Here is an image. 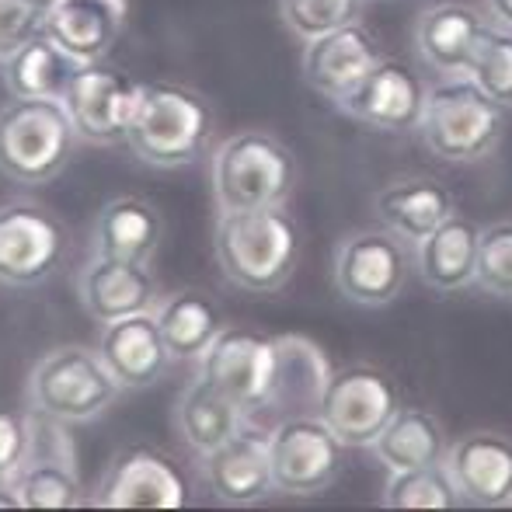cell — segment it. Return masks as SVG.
<instances>
[{"label":"cell","mask_w":512,"mask_h":512,"mask_svg":"<svg viewBox=\"0 0 512 512\" xmlns=\"http://www.w3.org/2000/svg\"><path fill=\"white\" fill-rule=\"evenodd\" d=\"M185 502L189 481L175 457L150 443L122 446L88 495V506L98 509H182Z\"/></svg>","instance_id":"obj_11"},{"label":"cell","mask_w":512,"mask_h":512,"mask_svg":"<svg viewBox=\"0 0 512 512\" xmlns=\"http://www.w3.org/2000/svg\"><path fill=\"white\" fill-rule=\"evenodd\" d=\"M49 0H0V63L42 35Z\"/></svg>","instance_id":"obj_35"},{"label":"cell","mask_w":512,"mask_h":512,"mask_svg":"<svg viewBox=\"0 0 512 512\" xmlns=\"http://www.w3.org/2000/svg\"><path fill=\"white\" fill-rule=\"evenodd\" d=\"M478 248L481 227L467 213L453 209L429 237H422L415 244L418 276L439 297L467 290V286H474V276H478Z\"/></svg>","instance_id":"obj_23"},{"label":"cell","mask_w":512,"mask_h":512,"mask_svg":"<svg viewBox=\"0 0 512 512\" xmlns=\"http://www.w3.org/2000/svg\"><path fill=\"white\" fill-rule=\"evenodd\" d=\"M453 209H457L453 192L439 178L429 175L394 178V182H387L373 196V216H377V223L408 244H418L422 237H429Z\"/></svg>","instance_id":"obj_24"},{"label":"cell","mask_w":512,"mask_h":512,"mask_svg":"<svg viewBox=\"0 0 512 512\" xmlns=\"http://www.w3.org/2000/svg\"><path fill=\"white\" fill-rule=\"evenodd\" d=\"M474 286H481L488 297L512 300V220L492 223V227L481 230Z\"/></svg>","instance_id":"obj_34"},{"label":"cell","mask_w":512,"mask_h":512,"mask_svg":"<svg viewBox=\"0 0 512 512\" xmlns=\"http://www.w3.org/2000/svg\"><path fill=\"white\" fill-rule=\"evenodd\" d=\"M485 14L502 28H512V0H485Z\"/></svg>","instance_id":"obj_37"},{"label":"cell","mask_w":512,"mask_h":512,"mask_svg":"<svg viewBox=\"0 0 512 512\" xmlns=\"http://www.w3.org/2000/svg\"><path fill=\"white\" fill-rule=\"evenodd\" d=\"M446 450H450L446 425L439 422L436 411L418 405H401L384 425V432L373 439V453L387 471L446 464Z\"/></svg>","instance_id":"obj_27"},{"label":"cell","mask_w":512,"mask_h":512,"mask_svg":"<svg viewBox=\"0 0 512 512\" xmlns=\"http://www.w3.org/2000/svg\"><path fill=\"white\" fill-rule=\"evenodd\" d=\"M244 422H248V415H244L220 387L209 384L203 373H199L196 380H189L175 401V429H178V436L185 439V446H189L192 453H199V457L216 450V446L234 436Z\"/></svg>","instance_id":"obj_29"},{"label":"cell","mask_w":512,"mask_h":512,"mask_svg":"<svg viewBox=\"0 0 512 512\" xmlns=\"http://www.w3.org/2000/svg\"><path fill=\"white\" fill-rule=\"evenodd\" d=\"M77 70L81 63L67 49L56 46L46 32L35 35L32 42H25L18 53L0 63L4 88L11 91V98H53V102H63Z\"/></svg>","instance_id":"obj_30"},{"label":"cell","mask_w":512,"mask_h":512,"mask_svg":"<svg viewBox=\"0 0 512 512\" xmlns=\"http://www.w3.org/2000/svg\"><path fill=\"white\" fill-rule=\"evenodd\" d=\"M70 230L49 206L35 199L0 203V283L39 286L63 269Z\"/></svg>","instance_id":"obj_7"},{"label":"cell","mask_w":512,"mask_h":512,"mask_svg":"<svg viewBox=\"0 0 512 512\" xmlns=\"http://www.w3.org/2000/svg\"><path fill=\"white\" fill-rule=\"evenodd\" d=\"M272 366H276V338L251 324H223V331L199 359V373L220 387L248 418L269 401Z\"/></svg>","instance_id":"obj_13"},{"label":"cell","mask_w":512,"mask_h":512,"mask_svg":"<svg viewBox=\"0 0 512 512\" xmlns=\"http://www.w3.org/2000/svg\"><path fill=\"white\" fill-rule=\"evenodd\" d=\"M380 60H384L380 39L363 21H352V25L310 39L304 46L300 70H304V81L310 91H317V95L328 98V102H338V98L349 95Z\"/></svg>","instance_id":"obj_18"},{"label":"cell","mask_w":512,"mask_h":512,"mask_svg":"<svg viewBox=\"0 0 512 512\" xmlns=\"http://www.w3.org/2000/svg\"><path fill=\"white\" fill-rule=\"evenodd\" d=\"M129 0H49L42 32L77 63L108 60L126 35Z\"/></svg>","instance_id":"obj_21"},{"label":"cell","mask_w":512,"mask_h":512,"mask_svg":"<svg viewBox=\"0 0 512 512\" xmlns=\"http://www.w3.org/2000/svg\"><path fill=\"white\" fill-rule=\"evenodd\" d=\"M28 443H32V411L0 405V481L4 485L18 474Z\"/></svg>","instance_id":"obj_36"},{"label":"cell","mask_w":512,"mask_h":512,"mask_svg":"<svg viewBox=\"0 0 512 512\" xmlns=\"http://www.w3.org/2000/svg\"><path fill=\"white\" fill-rule=\"evenodd\" d=\"M216 129L213 102L203 91L175 81L140 84L126 147L157 171H178L206 154Z\"/></svg>","instance_id":"obj_2"},{"label":"cell","mask_w":512,"mask_h":512,"mask_svg":"<svg viewBox=\"0 0 512 512\" xmlns=\"http://www.w3.org/2000/svg\"><path fill=\"white\" fill-rule=\"evenodd\" d=\"M446 471L471 506H512V439L492 429L464 432L446 450Z\"/></svg>","instance_id":"obj_19"},{"label":"cell","mask_w":512,"mask_h":512,"mask_svg":"<svg viewBox=\"0 0 512 512\" xmlns=\"http://www.w3.org/2000/svg\"><path fill=\"white\" fill-rule=\"evenodd\" d=\"M161 297V283L150 262H126L91 251L88 262L77 269V300L95 324H112L129 314L154 310Z\"/></svg>","instance_id":"obj_17"},{"label":"cell","mask_w":512,"mask_h":512,"mask_svg":"<svg viewBox=\"0 0 512 512\" xmlns=\"http://www.w3.org/2000/svg\"><path fill=\"white\" fill-rule=\"evenodd\" d=\"M488 18L481 7L464 0H439L429 4L415 21V53L432 74L467 77Z\"/></svg>","instance_id":"obj_20"},{"label":"cell","mask_w":512,"mask_h":512,"mask_svg":"<svg viewBox=\"0 0 512 512\" xmlns=\"http://www.w3.org/2000/svg\"><path fill=\"white\" fill-rule=\"evenodd\" d=\"M136 98H140V84L126 70L98 60L81 63L63 95V108L74 122L77 140L95 143V147H115V143H126Z\"/></svg>","instance_id":"obj_14"},{"label":"cell","mask_w":512,"mask_h":512,"mask_svg":"<svg viewBox=\"0 0 512 512\" xmlns=\"http://www.w3.org/2000/svg\"><path fill=\"white\" fill-rule=\"evenodd\" d=\"M98 352H102L105 366L112 377L119 380L122 391H143L154 387L157 380L168 373L171 349L161 335L154 310L143 314H129L122 321L102 324V338H98Z\"/></svg>","instance_id":"obj_22"},{"label":"cell","mask_w":512,"mask_h":512,"mask_svg":"<svg viewBox=\"0 0 512 512\" xmlns=\"http://www.w3.org/2000/svg\"><path fill=\"white\" fill-rule=\"evenodd\" d=\"M418 133L425 150L439 161H485L506 133V108L492 102L471 77H443L429 88Z\"/></svg>","instance_id":"obj_5"},{"label":"cell","mask_w":512,"mask_h":512,"mask_svg":"<svg viewBox=\"0 0 512 512\" xmlns=\"http://www.w3.org/2000/svg\"><path fill=\"white\" fill-rule=\"evenodd\" d=\"M401 408L398 387L384 370L370 363H349L331 370L317 401V415L331 425L345 446H373L391 415Z\"/></svg>","instance_id":"obj_12"},{"label":"cell","mask_w":512,"mask_h":512,"mask_svg":"<svg viewBox=\"0 0 512 512\" xmlns=\"http://www.w3.org/2000/svg\"><path fill=\"white\" fill-rule=\"evenodd\" d=\"M460 502L464 499H460L446 464L391 471V478L384 485L387 509H457Z\"/></svg>","instance_id":"obj_31"},{"label":"cell","mask_w":512,"mask_h":512,"mask_svg":"<svg viewBox=\"0 0 512 512\" xmlns=\"http://www.w3.org/2000/svg\"><path fill=\"white\" fill-rule=\"evenodd\" d=\"M297 178V154L269 129H237L209 161V182L220 213L286 206Z\"/></svg>","instance_id":"obj_3"},{"label":"cell","mask_w":512,"mask_h":512,"mask_svg":"<svg viewBox=\"0 0 512 512\" xmlns=\"http://www.w3.org/2000/svg\"><path fill=\"white\" fill-rule=\"evenodd\" d=\"M331 377L324 349L304 335H276V366H272L269 401L262 411L286 415H317V401Z\"/></svg>","instance_id":"obj_26"},{"label":"cell","mask_w":512,"mask_h":512,"mask_svg":"<svg viewBox=\"0 0 512 512\" xmlns=\"http://www.w3.org/2000/svg\"><path fill=\"white\" fill-rule=\"evenodd\" d=\"M467 77H471L492 102H499L509 112L512 108V28H502V25H495V21H488V28L478 39V49H474Z\"/></svg>","instance_id":"obj_32"},{"label":"cell","mask_w":512,"mask_h":512,"mask_svg":"<svg viewBox=\"0 0 512 512\" xmlns=\"http://www.w3.org/2000/svg\"><path fill=\"white\" fill-rule=\"evenodd\" d=\"M429 98V84L405 60L384 56L356 88L338 98V112L363 122L380 133H415L422 122V108Z\"/></svg>","instance_id":"obj_15"},{"label":"cell","mask_w":512,"mask_h":512,"mask_svg":"<svg viewBox=\"0 0 512 512\" xmlns=\"http://www.w3.org/2000/svg\"><path fill=\"white\" fill-rule=\"evenodd\" d=\"M0 509H21V502H18V495H14V488L4 485V481H0Z\"/></svg>","instance_id":"obj_38"},{"label":"cell","mask_w":512,"mask_h":512,"mask_svg":"<svg viewBox=\"0 0 512 512\" xmlns=\"http://www.w3.org/2000/svg\"><path fill=\"white\" fill-rule=\"evenodd\" d=\"M349 446L321 415H286L269 429L272 485L283 495H317L338 481Z\"/></svg>","instance_id":"obj_9"},{"label":"cell","mask_w":512,"mask_h":512,"mask_svg":"<svg viewBox=\"0 0 512 512\" xmlns=\"http://www.w3.org/2000/svg\"><path fill=\"white\" fill-rule=\"evenodd\" d=\"M411 276L408 241L387 227L352 230L338 241L331 279L338 297L356 307H387L401 297Z\"/></svg>","instance_id":"obj_8"},{"label":"cell","mask_w":512,"mask_h":512,"mask_svg":"<svg viewBox=\"0 0 512 512\" xmlns=\"http://www.w3.org/2000/svg\"><path fill=\"white\" fill-rule=\"evenodd\" d=\"M154 317L175 359H203V352L227 324L223 307L213 300V293L196 290V286L164 293L154 307Z\"/></svg>","instance_id":"obj_28"},{"label":"cell","mask_w":512,"mask_h":512,"mask_svg":"<svg viewBox=\"0 0 512 512\" xmlns=\"http://www.w3.org/2000/svg\"><path fill=\"white\" fill-rule=\"evenodd\" d=\"M7 485L14 488L21 509H74L88 506L81 467H77L74 439L67 422L32 411V443L18 474Z\"/></svg>","instance_id":"obj_10"},{"label":"cell","mask_w":512,"mask_h":512,"mask_svg":"<svg viewBox=\"0 0 512 512\" xmlns=\"http://www.w3.org/2000/svg\"><path fill=\"white\" fill-rule=\"evenodd\" d=\"M213 255L223 276L248 293H276L304 255V230L286 206L230 209L216 216Z\"/></svg>","instance_id":"obj_1"},{"label":"cell","mask_w":512,"mask_h":512,"mask_svg":"<svg viewBox=\"0 0 512 512\" xmlns=\"http://www.w3.org/2000/svg\"><path fill=\"white\" fill-rule=\"evenodd\" d=\"M199 471L216 502L223 506H255L276 492L269 460V432L244 422L216 450L199 457Z\"/></svg>","instance_id":"obj_16"},{"label":"cell","mask_w":512,"mask_h":512,"mask_svg":"<svg viewBox=\"0 0 512 512\" xmlns=\"http://www.w3.org/2000/svg\"><path fill=\"white\" fill-rule=\"evenodd\" d=\"M164 241V216L150 199L115 196L95 213L91 223V251L95 255L126 258V262H154Z\"/></svg>","instance_id":"obj_25"},{"label":"cell","mask_w":512,"mask_h":512,"mask_svg":"<svg viewBox=\"0 0 512 512\" xmlns=\"http://www.w3.org/2000/svg\"><path fill=\"white\" fill-rule=\"evenodd\" d=\"M366 0H279V18L286 32L310 42L324 32H335L363 18Z\"/></svg>","instance_id":"obj_33"},{"label":"cell","mask_w":512,"mask_h":512,"mask_svg":"<svg viewBox=\"0 0 512 512\" xmlns=\"http://www.w3.org/2000/svg\"><path fill=\"white\" fill-rule=\"evenodd\" d=\"M122 387L105 366L102 352L91 345H56L42 352L28 370L25 405L35 415L84 425L102 418L119 401Z\"/></svg>","instance_id":"obj_4"},{"label":"cell","mask_w":512,"mask_h":512,"mask_svg":"<svg viewBox=\"0 0 512 512\" xmlns=\"http://www.w3.org/2000/svg\"><path fill=\"white\" fill-rule=\"evenodd\" d=\"M74 122L53 98H11L0 108V175L18 185H46L70 164Z\"/></svg>","instance_id":"obj_6"}]
</instances>
